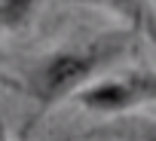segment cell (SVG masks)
Here are the masks:
<instances>
[{"label":"cell","mask_w":156,"mask_h":141,"mask_svg":"<svg viewBox=\"0 0 156 141\" xmlns=\"http://www.w3.org/2000/svg\"><path fill=\"white\" fill-rule=\"evenodd\" d=\"M80 3H95L119 16L135 34H144L147 40L156 43V9L150 6V0H80Z\"/></svg>","instance_id":"3957f363"},{"label":"cell","mask_w":156,"mask_h":141,"mask_svg":"<svg viewBox=\"0 0 156 141\" xmlns=\"http://www.w3.org/2000/svg\"><path fill=\"white\" fill-rule=\"evenodd\" d=\"M135 31L122 28V31H110L101 34L95 40H89L86 46H73V49H58L49 58H43L34 74H31V98H34V110L31 120L25 126V135L61 101L73 98L80 89H86L101 70H107L110 64H116L135 43Z\"/></svg>","instance_id":"6da1fadb"},{"label":"cell","mask_w":156,"mask_h":141,"mask_svg":"<svg viewBox=\"0 0 156 141\" xmlns=\"http://www.w3.org/2000/svg\"><path fill=\"white\" fill-rule=\"evenodd\" d=\"M76 104L95 114H126L156 101V74L153 70H129L119 77H101L73 95Z\"/></svg>","instance_id":"7a4b0ae2"},{"label":"cell","mask_w":156,"mask_h":141,"mask_svg":"<svg viewBox=\"0 0 156 141\" xmlns=\"http://www.w3.org/2000/svg\"><path fill=\"white\" fill-rule=\"evenodd\" d=\"M0 141H9L6 138V126H3V114H0Z\"/></svg>","instance_id":"5b68a950"},{"label":"cell","mask_w":156,"mask_h":141,"mask_svg":"<svg viewBox=\"0 0 156 141\" xmlns=\"http://www.w3.org/2000/svg\"><path fill=\"white\" fill-rule=\"evenodd\" d=\"M37 6V0H0V34L19 31Z\"/></svg>","instance_id":"277c9868"}]
</instances>
